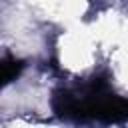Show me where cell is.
<instances>
[{
  "instance_id": "cell-1",
  "label": "cell",
  "mask_w": 128,
  "mask_h": 128,
  "mask_svg": "<svg viewBox=\"0 0 128 128\" xmlns=\"http://www.w3.org/2000/svg\"><path fill=\"white\" fill-rule=\"evenodd\" d=\"M52 108L68 120H128V98L116 94L110 82L102 76H92L74 86L58 88L52 94Z\"/></svg>"
},
{
  "instance_id": "cell-2",
  "label": "cell",
  "mask_w": 128,
  "mask_h": 128,
  "mask_svg": "<svg viewBox=\"0 0 128 128\" xmlns=\"http://www.w3.org/2000/svg\"><path fill=\"white\" fill-rule=\"evenodd\" d=\"M24 64L22 60H16L12 56H4L2 58V64H0V78H2V84H10L12 80H16V76L22 72Z\"/></svg>"
}]
</instances>
